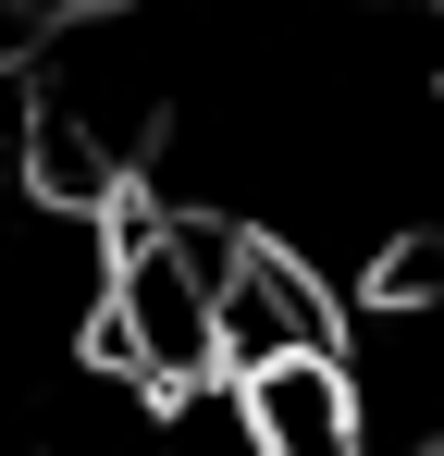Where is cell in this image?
Listing matches in <instances>:
<instances>
[{
	"mask_svg": "<svg viewBox=\"0 0 444 456\" xmlns=\"http://www.w3.org/2000/svg\"><path fill=\"white\" fill-rule=\"evenodd\" d=\"M234 419H247V456H382L346 358H296V370L234 382Z\"/></svg>",
	"mask_w": 444,
	"mask_h": 456,
	"instance_id": "277c9868",
	"label": "cell"
},
{
	"mask_svg": "<svg viewBox=\"0 0 444 456\" xmlns=\"http://www.w3.org/2000/svg\"><path fill=\"white\" fill-rule=\"evenodd\" d=\"M346 370H358L382 444L444 456V297H370V333Z\"/></svg>",
	"mask_w": 444,
	"mask_h": 456,
	"instance_id": "3957f363",
	"label": "cell"
},
{
	"mask_svg": "<svg viewBox=\"0 0 444 456\" xmlns=\"http://www.w3.org/2000/svg\"><path fill=\"white\" fill-rule=\"evenodd\" d=\"M247 223H198V210H136L111 223V272H99V358L136 395H198L222 370V259Z\"/></svg>",
	"mask_w": 444,
	"mask_h": 456,
	"instance_id": "6da1fadb",
	"label": "cell"
},
{
	"mask_svg": "<svg viewBox=\"0 0 444 456\" xmlns=\"http://www.w3.org/2000/svg\"><path fill=\"white\" fill-rule=\"evenodd\" d=\"M296 358H346V308L321 284V259H296L284 234H234L222 259V370L259 382V370H296Z\"/></svg>",
	"mask_w": 444,
	"mask_h": 456,
	"instance_id": "7a4b0ae2",
	"label": "cell"
}]
</instances>
